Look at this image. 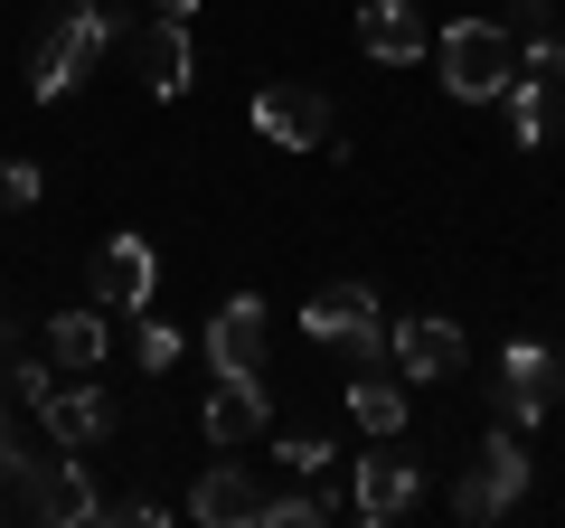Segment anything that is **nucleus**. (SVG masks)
Listing matches in <instances>:
<instances>
[{
	"label": "nucleus",
	"instance_id": "nucleus-1",
	"mask_svg": "<svg viewBox=\"0 0 565 528\" xmlns=\"http://www.w3.org/2000/svg\"><path fill=\"white\" fill-rule=\"evenodd\" d=\"M104 57H114V0H76V10L47 20L39 57H29V95H39V104H66Z\"/></svg>",
	"mask_w": 565,
	"mask_h": 528
},
{
	"label": "nucleus",
	"instance_id": "nucleus-2",
	"mask_svg": "<svg viewBox=\"0 0 565 528\" xmlns=\"http://www.w3.org/2000/svg\"><path fill=\"white\" fill-rule=\"evenodd\" d=\"M434 66L462 104H500L509 76H519V39H509V20H452L434 39Z\"/></svg>",
	"mask_w": 565,
	"mask_h": 528
},
{
	"label": "nucleus",
	"instance_id": "nucleus-3",
	"mask_svg": "<svg viewBox=\"0 0 565 528\" xmlns=\"http://www.w3.org/2000/svg\"><path fill=\"white\" fill-rule=\"evenodd\" d=\"M302 330L321 349H340L349 368H377L386 359V311H377V293H367V284H321L302 303Z\"/></svg>",
	"mask_w": 565,
	"mask_h": 528
},
{
	"label": "nucleus",
	"instance_id": "nucleus-4",
	"mask_svg": "<svg viewBox=\"0 0 565 528\" xmlns=\"http://www.w3.org/2000/svg\"><path fill=\"white\" fill-rule=\"evenodd\" d=\"M527 500V444H519V425H500L481 453H471V472L452 482V519H509V509Z\"/></svg>",
	"mask_w": 565,
	"mask_h": 528
},
{
	"label": "nucleus",
	"instance_id": "nucleus-5",
	"mask_svg": "<svg viewBox=\"0 0 565 528\" xmlns=\"http://www.w3.org/2000/svg\"><path fill=\"white\" fill-rule=\"evenodd\" d=\"M415 490H424L415 453H405L396 434H377V453H359V482H349V519L359 528H396L405 509H415Z\"/></svg>",
	"mask_w": 565,
	"mask_h": 528
},
{
	"label": "nucleus",
	"instance_id": "nucleus-6",
	"mask_svg": "<svg viewBox=\"0 0 565 528\" xmlns=\"http://www.w3.org/2000/svg\"><path fill=\"white\" fill-rule=\"evenodd\" d=\"M255 133L282 151H340V114L321 85H255Z\"/></svg>",
	"mask_w": 565,
	"mask_h": 528
},
{
	"label": "nucleus",
	"instance_id": "nucleus-7",
	"mask_svg": "<svg viewBox=\"0 0 565 528\" xmlns=\"http://www.w3.org/2000/svg\"><path fill=\"white\" fill-rule=\"evenodd\" d=\"M95 482H85V463L66 444H47V453H29V472H20V519H57V528H76V519H95Z\"/></svg>",
	"mask_w": 565,
	"mask_h": 528
},
{
	"label": "nucleus",
	"instance_id": "nucleus-8",
	"mask_svg": "<svg viewBox=\"0 0 565 528\" xmlns=\"http://www.w3.org/2000/svg\"><path fill=\"white\" fill-rule=\"evenodd\" d=\"M386 359H396L405 387H444V378H462L471 340H462V321H444V311H415V321L386 330Z\"/></svg>",
	"mask_w": 565,
	"mask_h": 528
},
{
	"label": "nucleus",
	"instance_id": "nucleus-9",
	"mask_svg": "<svg viewBox=\"0 0 565 528\" xmlns=\"http://www.w3.org/2000/svg\"><path fill=\"white\" fill-rule=\"evenodd\" d=\"M556 387H565V359H556V349L509 340V349H500V387H490V406H500V425L527 434L546 406H556Z\"/></svg>",
	"mask_w": 565,
	"mask_h": 528
},
{
	"label": "nucleus",
	"instance_id": "nucleus-10",
	"mask_svg": "<svg viewBox=\"0 0 565 528\" xmlns=\"http://www.w3.org/2000/svg\"><path fill=\"white\" fill-rule=\"evenodd\" d=\"M264 509H274V490L245 463H207L199 490H189V519H207V528H264Z\"/></svg>",
	"mask_w": 565,
	"mask_h": 528
},
{
	"label": "nucleus",
	"instance_id": "nucleus-11",
	"mask_svg": "<svg viewBox=\"0 0 565 528\" xmlns=\"http://www.w3.org/2000/svg\"><path fill=\"white\" fill-rule=\"evenodd\" d=\"M207 368L217 378H264V293H236L226 311H207Z\"/></svg>",
	"mask_w": 565,
	"mask_h": 528
},
{
	"label": "nucleus",
	"instance_id": "nucleus-12",
	"mask_svg": "<svg viewBox=\"0 0 565 528\" xmlns=\"http://www.w3.org/2000/svg\"><path fill=\"white\" fill-rule=\"evenodd\" d=\"M151 284H161V255L141 236H104L95 255V303L104 311H151Z\"/></svg>",
	"mask_w": 565,
	"mask_h": 528
},
{
	"label": "nucleus",
	"instance_id": "nucleus-13",
	"mask_svg": "<svg viewBox=\"0 0 565 528\" xmlns=\"http://www.w3.org/2000/svg\"><path fill=\"white\" fill-rule=\"evenodd\" d=\"M29 415H39L47 444H66V453H95L104 434H114V406H104L95 387H57V378H47V397H39Z\"/></svg>",
	"mask_w": 565,
	"mask_h": 528
},
{
	"label": "nucleus",
	"instance_id": "nucleus-14",
	"mask_svg": "<svg viewBox=\"0 0 565 528\" xmlns=\"http://www.w3.org/2000/svg\"><path fill=\"white\" fill-rule=\"evenodd\" d=\"M132 76H141V95H161V104H180L189 95V20H151L132 39Z\"/></svg>",
	"mask_w": 565,
	"mask_h": 528
},
{
	"label": "nucleus",
	"instance_id": "nucleus-15",
	"mask_svg": "<svg viewBox=\"0 0 565 528\" xmlns=\"http://www.w3.org/2000/svg\"><path fill=\"white\" fill-rule=\"evenodd\" d=\"M199 425H207L217 453L255 444V434H264V378H217V387H207V406H199Z\"/></svg>",
	"mask_w": 565,
	"mask_h": 528
},
{
	"label": "nucleus",
	"instance_id": "nucleus-16",
	"mask_svg": "<svg viewBox=\"0 0 565 528\" xmlns=\"http://www.w3.org/2000/svg\"><path fill=\"white\" fill-rule=\"evenodd\" d=\"M104 349H114V311H104V303H85V311H47V359H57L66 378L104 368Z\"/></svg>",
	"mask_w": 565,
	"mask_h": 528
},
{
	"label": "nucleus",
	"instance_id": "nucleus-17",
	"mask_svg": "<svg viewBox=\"0 0 565 528\" xmlns=\"http://www.w3.org/2000/svg\"><path fill=\"white\" fill-rule=\"evenodd\" d=\"M359 47H367L377 66H415V57H424L434 39H424L415 0H367V10H359Z\"/></svg>",
	"mask_w": 565,
	"mask_h": 528
},
{
	"label": "nucleus",
	"instance_id": "nucleus-18",
	"mask_svg": "<svg viewBox=\"0 0 565 528\" xmlns=\"http://www.w3.org/2000/svg\"><path fill=\"white\" fill-rule=\"evenodd\" d=\"M340 397H349V415H359L367 434H405V415H415L405 406V378H386V368H349Z\"/></svg>",
	"mask_w": 565,
	"mask_h": 528
},
{
	"label": "nucleus",
	"instance_id": "nucleus-19",
	"mask_svg": "<svg viewBox=\"0 0 565 528\" xmlns=\"http://www.w3.org/2000/svg\"><path fill=\"white\" fill-rule=\"evenodd\" d=\"M500 104H509V133H519L527 151H537V142H546V123H556V104H565V85H537V76H509V95H500Z\"/></svg>",
	"mask_w": 565,
	"mask_h": 528
},
{
	"label": "nucleus",
	"instance_id": "nucleus-20",
	"mask_svg": "<svg viewBox=\"0 0 565 528\" xmlns=\"http://www.w3.org/2000/svg\"><path fill=\"white\" fill-rule=\"evenodd\" d=\"M340 509L349 500H330V490H274V509H264V528H330V519H340Z\"/></svg>",
	"mask_w": 565,
	"mask_h": 528
},
{
	"label": "nucleus",
	"instance_id": "nucleus-21",
	"mask_svg": "<svg viewBox=\"0 0 565 528\" xmlns=\"http://www.w3.org/2000/svg\"><path fill=\"white\" fill-rule=\"evenodd\" d=\"M132 359H141V378H170V368H180V330L151 321V311H132Z\"/></svg>",
	"mask_w": 565,
	"mask_h": 528
},
{
	"label": "nucleus",
	"instance_id": "nucleus-22",
	"mask_svg": "<svg viewBox=\"0 0 565 528\" xmlns=\"http://www.w3.org/2000/svg\"><path fill=\"white\" fill-rule=\"evenodd\" d=\"M330 463H340V453H330V434H282V472H292V482H321Z\"/></svg>",
	"mask_w": 565,
	"mask_h": 528
},
{
	"label": "nucleus",
	"instance_id": "nucleus-23",
	"mask_svg": "<svg viewBox=\"0 0 565 528\" xmlns=\"http://www.w3.org/2000/svg\"><path fill=\"white\" fill-rule=\"evenodd\" d=\"M546 29H556V0H509V39H546Z\"/></svg>",
	"mask_w": 565,
	"mask_h": 528
},
{
	"label": "nucleus",
	"instance_id": "nucleus-24",
	"mask_svg": "<svg viewBox=\"0 0 565 528\" xmlns=\"http://www.w3.org/2000/svg\"><path fill=\"white\" fill-rule=\"evenodd\" d=\"M0 208H39V170L29 161H0Z\"/></svg>",
	"mask_w": 565,
	"mask_h": 528
},
{
	"label": "nucleus",
	"instance_id": "nucleus-25",
	"mask_svg": "<svg viewBox=\"0 0 565 528\" xmlns=\"http://www.w3.org/2000/svg\"><path fill=\"white\" fill-rule=\"evenodd\" d=\"M189 10H199V0H151V20H189Z\"/></svg>",
	"mask_w": 565,
	"mask_h": 528
}]
</instances>
